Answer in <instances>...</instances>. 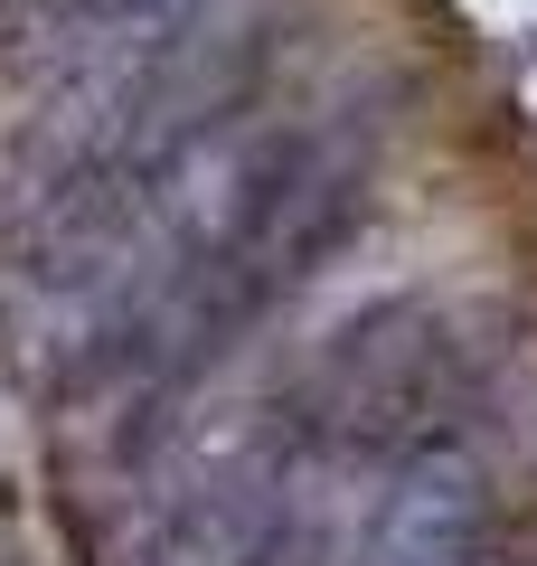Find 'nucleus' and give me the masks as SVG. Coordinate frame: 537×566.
I'll return each mask as SVG.
<instances>
[{
  "label": "nucleus",
  "mask_w": 537,
  "mask_h": 566,
  "mask_svg": "<svg viewBox=\"0 0 537 566\" xmlns=\"http://www.w3.org/2000/svg\"><path fill=\"white\" fill-rule=\"evenodd\" d=\"M481 482L453 453H415L406 482L387 491L378 528H368V557L358 566H481Z\"/></svg>",
  "instance_id": "2"
},
{
  "label": "nucleus",
  "mask_w": 537,
  "mask_h": 566,
  "mask_svg": "<svg viewBox=\"0 0 537 566\" xmlns=\"http://www.w3.org/2000/svg\"><path fill=\"white\" fill-rule=\"evenodd\" d=\"M443 397H453V340L415 303L349 322L320 359V424L368 453H415L443 424Z\"/></svg>",
  "instance_id": "1"
}]
</instances>
